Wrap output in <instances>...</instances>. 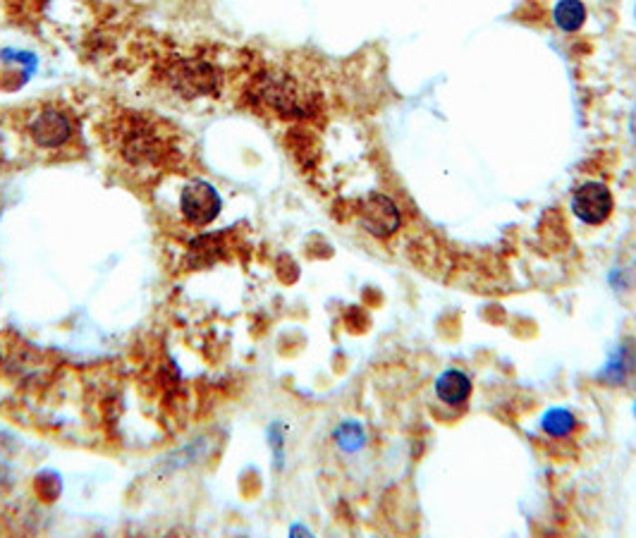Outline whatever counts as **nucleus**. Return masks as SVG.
<instances>
[{
  "label": "nucleus",
  "mask_w": 636,
  "mask_h": 538,
  "mask_svg": "<svg viewBox=\"0 0 636 538\" xmlns=\"http://www.w3.org/2000/svg\"><path fill=\"white\" fill-rule=\"evenodd\" d=\"M26 132H29V140L38 149L56 151V149H63L72 140L75 125H72V120H69V115L65 110H60L56 106H44L32 115V120L26 122Z\"/></svg>",
  "instance_id": "5"
},
{
  "label": "nucleus",
  "mask_w": 636,
  "mask_h": 538,
  "mask_svg": "<svg viewBox=\"0 0 636 538\" xmlns=\"http://www.w3.org/2000/svg\"><path fill=\"white\" fill-rule=\"evenodd\" d=\"M268 438H271V448L273 452H276L277 467H280V464H283V430H280V426L273 424L271 429H268Z\"/></svg>",
  "instance_id": "13"
},
{
  "label": "nucleus",
  "mask_w": 636,
  "mask_h": 538,
  "mask_svg": "<svg viewBox=\"0 0 636 538\" xmlns=\"http://www.w3.org/2000/svg\"><path fill=\"white\" fill-rule=\"evenodd\" d=\"M335 443L345 452H357L366 445V433L357 421H345L335 429Z\"/></svg>",
  "instance_id": "12"
},
{
  "label": "nucleus",
  "mask_w": 636,
  "mask_h": 538,
  "mask_svg": "<svg viewBox=\"0 0 636 538\" xmlns=\"http://www.w3.org/2000/svg\"><path fill=\"white\" fill-rule=\"evenodd\" d=\"M165 82L182 98H202V96L218 94L221 72L214 63L202 57H177L165 67Z\"/></svg>",
  "instance_id": "3"
},
{
  "label": "nucleus",
  "mask_w": 636,
  "mask_h": 538,
  "mask_svg": "<svg viewBox=\"0 0 636 538\" xmlns=\"http://www.w3.org/2000/svg\"><path fill=\"white\" fill-rule=\"evenodd\" d=\"M636 342L627 340L622 345H618V349L612 352L608 364L600 368L599 378L603 380L605 386H627L631 380V376L636 374Z\"/></svg>",
  "instance_id": "8"
},
{
  "label": "nucleus",
  "mask_w": 636,
  "mask_h": 538,
  "mask_svg": "<svg viewBox=\"0 0 636 538\" xmlns=\"http://www.w3.org/2000/svg\"><path fill=\"white\" fill-rule=\"evenodd\" d=\"M553 19L562 32H577L586 19L584 3L581 0H560L553 10Z\"/></svg>",
  "instance_id": "10"
},
{
  "label": "nucleus",
  "mask_w": 636,
  "mask_h": 538,
  "mask_svg": "<svg viewBox=\"0 0 636 538\" xmlns=\"http://www.w3.org/2000/svg\"><path fill=\"white\" fill-rule=\"evenodd\" d=\"M572 211L586 225H600L612 211V194L603 182H584L574 191Z\"/></svg>",
  "instance_id": "6"
},
{
  "label": "nucleus",
  "mask_w": 636,
  "mask_h": 538,
  "mask_svg": "<svg viewBox=\"0 0 636 538\" xmlns=\"http://www.w3.org/2000/svg\"><path fill=\"white\" fill-rule=\"evenodd\" d=\"M360 221L373 237H388V234L395 233L400 228V211H397L395 202L385 194H371L366 199L364 206L360 211Z\"/></svg>",
  "instance_id": "7"
},
{
  "label": "nucleus",
  "mask_w": 636,
  "mask_h": 538,
  "mask_svg": "<svg viewBox=\"0 0 636 538\" xmlns=\"http://www.w3.org/2000/svg\"><path fill=\"white\" fill-rule=\"evenodd\" d=\"M118 132L122 159L130 165H158L171 153V144L163 140V132L144 118L130 115Z\"/></svg>",
  "instance_id": "1"
},
{
  "label": "nucleus",
  "mask_w": 636,
  "mask_h": 538,
  "mask_svg": "<svg viewBox=\"0 0 636 538\" xmlns=\"http://www.w3.org/2000/svg\"><path fill=\"white\" fill-rule=\"evenodd\" d=\"M252 98L264 103L268 110L283 115V118H304L311 113V101L314 96L295 82V77L277 75V72H266L256 77L252 87Z\"/></svg>",
  "instance_id": "2"
},
{
  "label": "nucleus",
  "mask_w": 636,
  "mask_h": 538,
  "mask_svg": "<svg viewBox=\"0 0 636 538\" xmlns=\"http://www.w3.org/2000/svg\"><path fill=\"white\" fill-rule=\"evenodd\" d=\"M469 393H472V380L457 368H447L435 378V395L445 405H464Z\"/></svg>",
  "instance_id": "9"
},
{
  "label": "nucleus",
  "mask_w": 636,
  "mask_h": 538,
  "mask_svg": "<svg viewBox=\"0 0 636 538\" xmlns=\"http://www.w3.org/2000/svg\"><path fill=\"white\" fill-rule=\"evenodd\" d=\"M574 426H577V419H574V414L569 412V409H565V407H553V409H548V412L541 417V429L553 438L569 436L574 430Z\"/></svg>",
  "instance_id": "11"
},
{
  "label": "nucleus",
  "mask_w": 636,
  "mask_h": 538,
  "mask_svg": "<svg viewBox=\"0 0 636 538\" xmlns=\"http://www.w3.org/2000/svg\"><path fill=\"white\" fill-rule=\"evenodd\" d=\"M223 199L206 180H190L180 191V213L192 228H206L221 215Z\"/></svg>",
  "instance_id": "4"
}]
</instances>
